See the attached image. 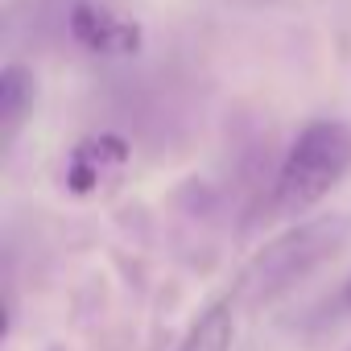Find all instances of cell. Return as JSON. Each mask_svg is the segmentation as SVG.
<instances>
[{"mask_svg": "<svg viewBox=\"0 0 351 351\" xmlns=\"http://www.w3.org/2000/svg\"><path fill=\"white\" fill-rule=\"evenodd\" d=\"M347 236H351L347 215H318V219H306V223L281 232L244 265L236 293H232V306L261 310V306L277 302L281 293H289L293 285L314 277L322 265H330L343 252Z\"/></svg>", "mask_w": 351, "mask_h": 351, "instance_id": "cell-1", "label": "cell"}, {"mask_svg": "<svg viewBox=\"0 0 351 351\" xmlns=\"http://www.w3.org/2000/svg\"><path fill=\"white\" fill-rule=\"evenodd\" d=\"M351 169V128L343 120H310L289 145L277 178L269 211L277 219H298L318 207Z\"/></svg>", "mask_w": 351, "mask_h": 351, "instance_id": "cell-2", "label": "cell"}, {"mask_svg": "<svg viewBox=\"0 0 351 351\" xmlns=\"http://www.w3.org/2000/svg\"><path fill=\"white\" fill-rule=\"evenodd\" d=\"M66 25H71V38L91 54H136L141 50V25L120 21V17L87 5V0H79L71 9Z\"/></svg>", "mask_w": 351, "mask_h": 351, "instance_id": "cell-3", "label": "cell"}, {"mask_svg": "<svg viewBox=\"0 0 351 351\" xmlns=\"http://www.w3.org/2000/svg\"><path fill=\"white\" fill-rule=\"evenodd\" d=\"M34 99H38L34 71L21 66V62H9L5 71H0V124H5V145L17 136V128L34 112Z\"/></svg>", "mask_w": 351, "mask_h": 351, "instance_id": "cell-4", "label": "cell"}, {"mask_svg": "<svg viewBox=\"0 0 351 351\" xmlns=\"http://www.w3.org/2000/svg\"><path fill=\"white\" fill-rule=\"evenodd\" d=\"M104 161H128V145L120 136H99V141H83L75 149V161H71V173H66V182L75 195H87L95 182H99V173H104Z\"/></svg>", "mask_w": 351, "mask_h": 351, "instance_id": "cell-5", "label": "cell"}, {"mask_svg": "<svg viewBox=\"0 0 351 351\" xmlns=\"http://www.w3.org/2000/svg\"><path fill=\"white\" fill-rule=\"evenodd\" d=\"M232 335H236L232 302H219V306H211V310L199 314V322L186 330V339L178 343V351H232Z\"/></svg>", "mask_w": 351, "mask_h": 351, "instance_id": "cell-6", "label": "cell"}, {"mask_svg": "<svg viewBox=\"0 0 351 351\" xmlns=\"http://www.w3.org/2000/svg\"><path fill=\"white\" fill-rule=\"evenodd\" d=\"M339 302H343V306H347V310H351V281H347V285H343V293H339Z\"/></svg>", "mask_w": 351, "mask_h": 351, "instance_id": "cell-7", "label": "cell"}, {"mask_svg": "<svg viewBox=\"0 0 351 351\" xmlns=\"http://www.w3.org/2000/svg\"><path fill=\"white\" fill-rule=\"evenodd\" d=\"M244 5H273V0H244Z\"/></svg>", "mask_w": 351, "mask_h": 351, "instance_id": "cell-8", "label": "cell"}, {"mask_svg": "<svg viewBox=\"0 0 351 351\" xmlns=\"http://www.w3.org/2000/svg\"><path fill=\"white\" fill-rule=\"evenodd\" d=\"M347 351H351V347H347Z\"/></svg>", "mask_w": 351, "mask_h": 351, "instance_id": "cell-9", "label": "cell"}]
</instances>
